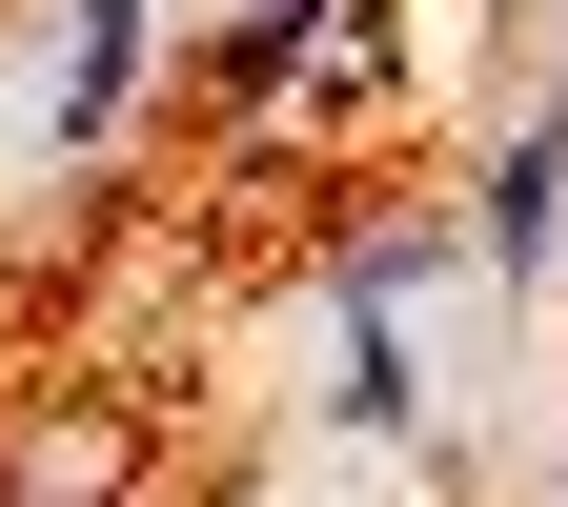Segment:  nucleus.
Instances as JSON below:
<instances>
[{
    "mask_svg": "<svg viewBox=\"0 0 568 507\" xmlns=\"http://www.w3.org/2000/svg\"><path fill=\"white\" fill-rule=\"evenodd\" d=\"M548 244H568V102H548L508 163H487V203H467V264H508V284H528Z\"/></svg>",
    "mask_w": 568,
    "mask_h": 507,
    "instance_id": "nucleus-1",
    "label": "nucleus"
},
{
    "mask_svg": "<svg viewBox=\"0 0 568 507\" xmlns=\"http://www.w3.org/2000/svg\"><path fill=\"white\" fill-rule=\"evenodd\" d=\"M142 41H163L142 0H82V21H61V102H41V122H61V142H102V122L142 102Z\"/></svg>",
    "mask_w": 568,
    "mask_h": 507,
    "instance_id": "nucleus-2",
    "label": "nucleus"
},
{
    "mask_svg": "<svg viewBox=\"0 0 568 507\" xmlns=\"http://www.w3.org/2000/svg\"><path fill=\"white\" fill-rule=\"evenodd\" d=\"M325 406L366 426V447H406V426H426V386H406V325H345V366H325Z\"/></svg>",
    "mask_w": 568,
    "mask_h": 507,
    "instance_id": "nucleus-3",
    "label": "nucleus"
}]
</instances>
